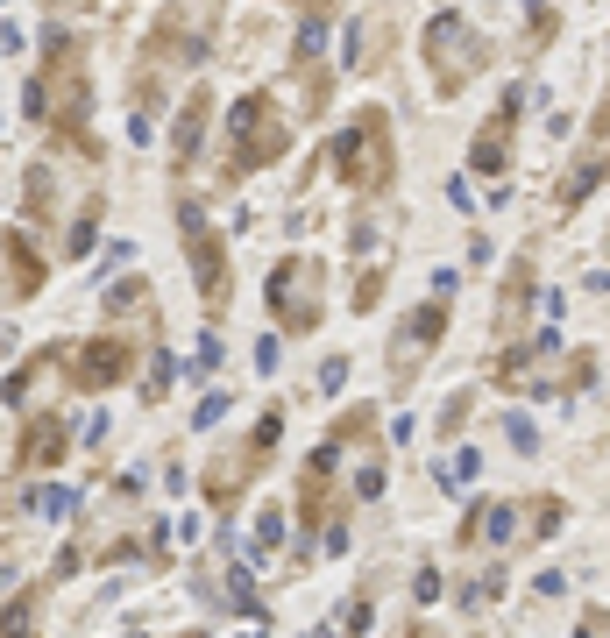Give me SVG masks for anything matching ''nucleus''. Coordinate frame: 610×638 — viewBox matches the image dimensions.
I'll list each match as a JSON object with an SVG mask.
<instances>
[{
  "label": "nucleus",
  "mask_w": 610,
  "mask_h": 638,
  "mask_svg": "<svg viewBox=\"0 0 610 638\" xmlns=\"http://www.w3.org/2000/svg\"><path fill=\"white\" fill-rule=\"evenodd\" d=\"M419 57H426V78H433V100H462L469 93V78L483 71V57H490V43L469 29V15H433L426 22V36H419Z\"/></svg>",
  "instance_id": "f257e3e1"
},
{
  "label": "nucleus",
  "mask_w": 610,
  "mask_h": 638,
  "mask_svg": "<svg viewBox=\"0 0 610 638\" xmlns=\"http://www.w3.org/2000/svg\"><path fill=\"white\" fill-rule=\"evenodd\" d=\"M391 171H398V156H391V114H384V107H362V114L341 128V142H334V178H341L355 199H369V192L391 185Z\"/></svg>",
  "instance_id": "f03ea898"
},
{
  "label": "nucleus",
  "mask_w": 610,
  "mask_h": 638,
  "mask_svg": "<svg viewBox=\"0 0 610 638\" xmlns=\"http://www.w3.org/2000/svg\"><path fill=\"white\" fill-rule=\"evenodd\" d=\"M227 142H235V156H227V178H249L263 164H277V156L291 149V121L270 93H242L235 114H227Z\"/></svg>",
  "instance_id": "7ed1b4c3"
},
{
  "label": "nucleus",
  "mask_w": 610,
  "mask_h": 638,
  "mask_svg": "<svg viewBox=\"0 0 610 638\" xmlns=\"http://www.w3.org/2000/svg\"><path fill=\"white\" fill-rule=\"evenodd\" d=\"M263 305H270V319H277L284 334H313L320 312H327V263L284 256V263L270 270V284H263Z\"/></svg>",
  "instance_id": "20e7f679"
},
{
  "label": "nucleus",
  "mask_w": 610,
  "mask_h": 638,
  "mask_svg": "<svg viewBox=\"0 0 610 638\" xmlns=\"http://www.w3.org/2000/svg\"><path fill=\"white\" fill-rule=\"evenodd\" d=\"M178 234H185V256H192V284H199V298L220 312L227 291H235V277H227V249H220V234H213V220H206L199 199L178 206Z\"/></svg>",
  "instance_id": "39448f33"
},
{
  "label": "nucleus",
  "mask_w": 610,
  "mask_h": 638,
  "mask_svg": "<svg viewBox=\"0 0 610 638\" xmlns=\"http://www.w3.org/2000/svg\"><path fill=\"white\" fill-rule=\"evenodd\" d=\"M440 341H447V305H440V298H433V305H412V312L398 319V334H391V376L412 383L419 362H426Z\"/></svg>",
  "instance_id": "423d86ee"
},
{
  "label": "nucleus",
  "mask_w": 610,
  "mask_h": 638,
  "mask_svg": "<svg viewBox=\"0 0 610 638\" xmlns=\"http://www.w3.org/2000/svg\"><path fill=\"white\" fill-rule=\"evenodd\" d=\"M64 362H71V383H79V390H114V383L135 369V341H121V334H100V341L64 348Z\"/></svg>",
  "instance_id": "0eeeda50"
},
{
  "label": "nucleus",
  "mask_w": 610,
  "mask_h": 638,
  "mask_svg": "<svg viewBox=\"0 0 610 638\" xmlns=\"http://www.w3.org/2000/svg\"><path fill=\"white\" fill-rule=\"evenodd\" d=\"M518 114H525V86H511L504 100H497V114L476 128V142H469V171H483V178H504V164H511V128H518Z\"/></svg>",
  "instance_id": "6e6552de"
},
{
  "label": "nucleus",
  "mask_w": 610,
  "mask_h": 638,
  "mask_svg": "<svg viewBox=\"0 0 610 638\" xmlns=\"http://www.w3.org/2000/svg\"><path fill=\"white\" fill-rule=\"evenodd\" d=\"M610 178V100L596 107V121H589V149L575 156V171H568V185H561V206L575 213L582 199H589V185H603Z\"/></svg>",
  "instance_id": "1a4fd4ad"
},
{
  "label": "nucleus",
  "mask_w": 610,
  "mask_h": 638,
  "mask_svg": "<svg viewBox=\"0 0 610 638\" xmlns=\"http://www.w3.org/2000/svg\"><path fill=\"white\" fill-rule=\"evenodd\" d=\"M206 121H213V93L199 86V93H185V107H178V128H171V171H185L192 156H199V142H206Z\"/></svg>",
  "instance_id": "9d476101"
},
{
  "label": "nucleus",
  "mask_w": 610,
  "mask_h": 638,
  "mask_svg": "<svg viewBox=\"0 0 610 638\" xmlns=\"http://www.w3.org/2000/svg\"><path fill=\"white\" fill-rule=\"evenodd\" d=\"M64 454H71V426L64 419H36L22 433V447H15V468H57Z\"/></svg>",
  "instance_id": "9b49d317"
},
{
  "label": "nucleus",
  "mask_w": 610,
  "mask_h": 638,
  "mask_svg": "<svg viewBox=\"0 0 610 638\" xmlns=\"http://www.w3.org/2000/svg\"><path fill=\"white\" fill-rule=\"evenodd\" d=\"M43 277H50V270H43V256L22 242V227H8V305L36 298V291H43Z\"/></svg>",
  "instance_id": "f8f14e48"
},
{
  "label": "nucleus",
  "mask_w": 610,
  "mask_h": 638,
  "mask_svg": "<svg viewBox=\"0 0 610 638\" xmlns=\"http://www.w3.org/2000/svg\"><path fill=\"white\" fill-rule=\"evenodd\" d=\"M532 284H540V270H532V256H518V263H511V277H504V298H497V327H504V334H518V327H525Z\"/></svg>",
  "instance_id": "ddd939ff"
},
{
  "label": "nucleus",
  "mask_w": 610,
  "mask_h": 638,
  "mask_svg": "<svg viewBox=\"0 0 610 638\" xmlns=\"http://www.w3.org/2000/svg\"><path fill=\"white\" fill-rule=\"evenodd\" d=\"M369 617H376V603H369V596H348V603H341V617H334V624H320L313 638H362V631H369Z\"/></svg>",
  "instance_id": "4468645a"
},
{
  "label": "nucleus",
  "mask_w": 610,
  "mask_h": 638,
  "mask_svg": "<svg viewBox=\"0 0 610 638\" xmlns=\"http://www.w3.org/2000/svg\"><path fill=\"white\" fill-rule=\"evenodd\" d=\"M369 433H376V412H369V405H348V412L334 419V440H341V447H355V440H369Z\"/></svg>",
  "instance_id": "2eb2a0df"
},
{
  "label": "nucleus",
  "mask_w": 610,
  "mask_h": 638,
  "mask_svg": "<svg viewBox=\"0 0 610 638\" xmlns=\"http://www.w3.org/2000/svg\"><path fill=\"white\" fill-rule=\"evenodd\" d=\"M227 610H235V617H263V610H256V582H249V568H227Z\"/></svg>",
  "instance_id": "dca6fc26"
},
{
  "label": "nucleus",
  "mask_w": 610,
  "mask_h": 638,
  "mask_svg": "<svg viewBox=\"0 0 610 638\" xmlns=\"http://www.w3.org/2000/svg\"><path fill=\"white\" fill-rule=\"evenodd\" d=\"M50 192H57V185H50V171L36 164V171L22 178V199H29V213H36V220H43V213H57V206H50Z\"/></svg>",
  "instance_id": "f3484780"
},
{
  "label": "nucleus",
  "mask_w": 610,
  "mask_h": 638,
  "mask_svg": "<svg viewBox=\"0 0 610 638\" xmlns=\"http://www.w3.org/2000/svg\"><path fill=\"white\" fill-rule=\"evenodd\" d=\"M511 532H518V511H511V504H490V511H483V539H490V546H511Z\"/></svg>",
  "instance_id": "a211bd4d"
},
{
  "label": "nucleus",
  "mask_w": 610,
  "mask_h": 638,
  "mask_svg": "<svg viewBox=\"0 0 610 638\" xmlns=\"http://www.w3.org/2000/svg\"><path fill=\"white\" fill-rule=\"evenodd\" d=\"M476 468H483V454H476V447H462V454H454V461L440 468V490H462V483H469Z\"/></svg>",
  "instance_id": "6ab92c4d"
},
{
  "label": "nucleus",
  "mask_w": 610,
  "mask_h": 638,
  "mask_svg": "<svg viewBox=\"0 0 610 638\" xmlns=\"http://www.w3.org/2000/svg\"><path fill=\"white\" fill-rule=\"evenodd\" d=\"M277 433H284V412H277V405H270V412H263V419H256V433H249V447H256V454H263V461H270V454H277Z\"/></svg>",
  "instance_id": "aec40b11"
},
{
  "label": "nucleus",
  "mask_w": 610,
  "mask_h": 638,
  "mask_svg": "<svg viewBox=\"0 0 610 638\" xmlns=\"http://www.w3.org/2000/svg\"><path fill=\"white\" fill-rule=\"evenodd\" d=\"M171 390V355H149V383H142V405H164Z\"/></svg>",
  "instance_id": "412c9836"
},
{
  "label": "nucleus",
  "mask_w": 610,
  "mask_h": 638,
  "mask_svg": "<svg viewBox=\"0 0 610 638\" xmlns=\"http://www.w3.org/2000/svg\"><path fill=\"white\" fill-rule=\"evenodd\" d=\"M277 539H284V511H277V504H263V511H256V553H270Z\"/></svg>",
  "instance_id": "4be33fe9"
},
{
  "label": "nucleus",
  "mask_w": 610,
  "mask_h": 638,
  "mask_svg": "<svg viewBox=\"0 0 610 638\" xmlns=\"http://www.w3.org/2000/svg\"><path fill=\"white\" fill-rule=\"evenodd\" d=\"M348 490H355L362 504H369V497H384V461H369V468H355V483H348Z\"/></svg>",
  "instance_id": "5701e85b"
},
{
  "label": "nucleus",
  "mask_w": 610,
  "mask_h": 638,
  "mask_svg": "<svg viewBox=\"0 0 610 638\" xmlns=\"http://www.w3.org/2000/svg\"><path fill=\"white\" fill-rule=\"evenodd\" d=\"M93 234H100V206L79 213V227H71V256H86V249H93Z\"/></svg>",
  "instance_id": "b1692460"
},
{
  "label": "nucleus",
  "mask_w": 610,
  "mask_h": 638,
  "mask_svg": "<svg viewBox=\"0 0 610 638\" xmlns=\"http://www.w3.org/2000/svg\"><path fill=\"white\" fill-rule=\"evenodd\" d=\"M220 419H227V390H213L206 405L192 412V433H206V426H220Z\"/></svg>",
  "instance_id": "393cba45"
},
{
  "label": "nucleus",
  "mask_w": 610,
  "mask_h": 638,
  "mask_svg": "<svg viewBox=\"0 0 610 638\" xmlns=\"http://www.w3.org/2000/svg\"><path fill=\"white\" fill-rule=\"evenodd\" d=\"M504 433H511V447H518V454L540 447V433H532V419H525V412H511V419H504Z\"/></svg>",
  "instance_id": "a878e982"
},
{
  "label": "nucleus",
  "mask_w": 610,
  "mask_h": 638,
  "mask_svg": "<svg viewBox=\"0 0 610 638\" xmlns=\"http://www.w3.org/2000/svg\"><path fill=\"white\" fill-rule=\"evenodd\" d=\"M376 298H384V270H362V277H355V305L369 312Z\"/></svg>",
  "instance_id": "bb28decb"
},
{
  "label": "nucleus",
  "mask_w": 610,
  "mask_h": 638,
  "mask_svg": "<svg viewBox=\"0 0 610 638\" xmlns=\"http://www.w3.org/2000/svg\"><path fill=\"white\" fill-rule=\"evenodd\" d=\"M320 390H327V397H341V390H348V355H334V362L320 369Z\"/></svg>",
  "instance_id": "cd10ccee"
},
{
  "label": "nucleus",
  "mask_w": 610,
  "mask_h": 638,
  "mask_svg": "<svg viewBox=\"0 0 610 638\" xmlns=\"http://www.w3.org/2000/svg\"><path fill=\"white\" fill-rule=\"evenodd\" d=\"M525 525H532V532H554V525H561V504H554V497H547V504H532Z\"/></svg>",
  "instance_id": "c85d7f7f"
},
{
  "label": "nucleus",
  "mask_w": 610,
  "mask_h": 638,
  "mask_svg": "<svg viewBox=\"0 0 610 638\" xmlns=\"http://www.w3.org/2000/svg\"><path fill=\"white\" fill-rule=\"evenodd\" d=\"M199 369H220V341H213V334H206L199 355H192V376H199Z\"/></svg>",
  "instance_id": "c756f323"
},
{
  "label": "nucleus",
  "mask_w": 610,
  "mask_h": 638,
  "mask_svg": "<svg viewBox=\"0 0 610 638\" xmlns=\"http://www.w3.org/2000/svg\"><path fill=\"white\" fill-rule=\"evenodd\" d=\"M36 511H50V518H64V511H71V490H43V497H36Z\"/></svg>",
  "instance_id": "7c9ffc66"
},
{
  "label": "nucleus",
  "mask_w": 610,
  "mask_h": 638,
  "mask_svg": "<svg viewBox=\"0 0 610 638\" xmlns=\"http://www.w3.org/2000/svg\"><path fill=\"white\" fill-rule=\"evenodd\" d=\"M412 596H419V603H433V596H440V575H433V568H419V575H412Z\"/></svg>",
  "instance_id": "2f4dec72"
},
{
  "label": "nucleus",
  "mask_w": 610,
  "mask_h": 638,
  "mask_svg": "<svg viewBox=\"0 0 610 638\" xmlns=\"http://www.w3.org/2000/svg\"><path fill=\"white\" fill-rule=\"evenodd\" d=\"M575 638H610V617H582V624H575Z\"/></svg>",
  "instance_id": "473e14b6"
},
{
  "label": "nucleus",
  "mask_w": 610,
  "mask_h": 638,
  "mask_svg": "<svg viewBox=\"0 0 610 638\" xmlns=\"http://www.w3.org/2000/svg\"><path fill=\"white\" fill-rule=\"evenodd\" d=\"M405 638H433V631H426V624H412V631H405Z\"/></svg>",
  "instance_id": "72a5a7b5"
}]
</instances>
